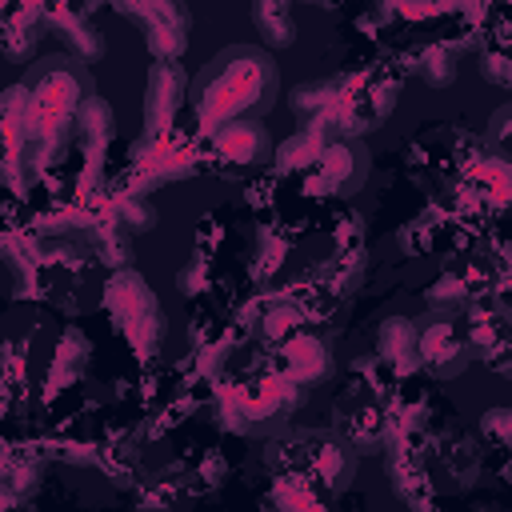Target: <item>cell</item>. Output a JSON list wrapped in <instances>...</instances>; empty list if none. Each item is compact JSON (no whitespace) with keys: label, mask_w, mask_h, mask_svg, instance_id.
Masks as SVG:
<instances>
[{"label":"cell","mask_w":512,"mask_h":512,"mask_svg":"<svg viewBox=\"0 0 512 512\" xmlns=\"http://www.w3.org/2000/svg\"><path fill=\"white\" fill-rule=\"evenodd\" d=\"M464 324V336H468V348L480 352L488 364L504 368V352H508V308L500 296H488V300H476L468 304V316L460 320Z\"/></svg>","instance_id":"cell-17"},{"label":"cell","mask_w":512,"mask_h":512,"mask_svg":"<svg viewBox=\"0 0 512 512\" xmlns=\"http://www.w3.org/2000/svg\"><path fill=\"white\" fill-rule=\"evenodd\" d=\"M196 168H200V152H196V144L180 140L176 132H168V136H140V140L128 148L124 188L148 192V188H156V184L192 176Z\"/></svg>","instance_id":"cell-7"},{"label":"cell","mask_w":512,"mask_h":512,"mask_svg":"<svg viewBox=\"0 0 512 512\" xmlns=\"http://www.w3.org/2000/svg\"><path fill=\"white\" fill-rule=\"evenodd\" d=\"M252 20H256L264 44H272V48H284V44L296 40V24H292V8L288 4H276V0L252 4Z\"/></svg>","instance_id":"cell-24"},{"label":"cell","mask_w":512,"mask_h":512,"mask_svg":"<svg viewBox=\"0 0 512 512\" xmlns=\"http://www.w3.org/2000/svg\"><path fill=\"white\" fill-rule=\"evenodd\" d=\"M336 416V436L352 448V452H376L388 444V428H392V416L380 400V392L368 384V380H356L332 408Z\"/></svg>","instance_id":"cell-8"},{"label":"cell","mask_w":512,"mask_h":512,"mask_svg":"<svg viewBox=\"0 0 512 512\" xmlns=\"http://www.w3.org/2000/svg\"><path fill=\"white\" fill-rule=\"evenodd\" d=\"M204 284H208V268H204V256H196L180 268V292L192 296V292H204Z\"/></svg>","instance_id":"cell-29"},{"label":"cell","mask_w":512,"mask_h":512,"mask_svg":"<svg viewBox=\"0 0 512 512\" xmlns=\"http://www.w3.org/2000/svg\"><path fill=\"white\" fill-rule=\"evenodd\" d=\"M116 12L124 20H136L144 32V44L156 60H180L188 48V32H192V16L184 4L160 0V4H116Z\"/></svg>","instance_id":"cell-12"},{"label":"cell","mask_w":512,"mask_h":512,"mask_svg":"<svg viewBox=\"0 0 512 512\" xmlns=\"http://www.w3.org/2000/svg\"><path fill=\"white\" fill-rule=\"evenodd\" d=\"M368 176V152L360 140H328L320 160L304 172L308 196H352Z\"/></svg>","instance_id":"cell-11"},{"label":"cell","mask_w":512,"mask_h":512,"mask_svg":"<svg viewBox=\"0 0 512 512\" xmlns=\"http://www.w3.org/2000/svg\"><path fill=\"white\" fill-rule=\"evenodd\" d=\"M108 216L132 236V232H148L156 224V204L148 200V192H136V188L116 184L112 196H108Z\"/></svg>","instance_id":"cell-23"},{"label":"cell","mask_w":512,"mask_h":512,"mask_svg":"<svg viewBox=\"0 0 512 512\" xmlns=\"http://www.w3.org/2000/svg\"><path fill=\"white\" fill-rule=\"evenodd\" d=\"M272 364H276L280 376H288V380L300 384L304 392H308L312 384L332 380V372H336L332 344H328L324 336L308 332V328H296L292 336H284V340L276 344V360H272Z\"/></svg>","instance_id":"cell-13"},{"label":"cell","mask_w":512,"mask_h":512,"mask_svg":"<svg viewBox=\"0 0 512 512\" xmlns=\"http://www.w3.org/2000/svg\"><path fill=\"white\" fill-rule=\"evenodd\" d=\"M100 304H104L112 328L132 344V352H136L140 360H148V356L160 352L164 332H168V324H164V308H160L156 292L148 288V280H144L136 268H120V272H112L108 284H104Z\"/></svg>","instance_id":"cell-5"},{"label":"cell","mask_w":512,"mask_h":512,"mask_svg":"<svg viewBox=\"0 0 512 512\" xmlns=\"http://www.w3.org/2000/svg\"><path fill=\"white\" fill-rule=\"evenodd\" d=\"M204 140H208L216 168L228 176H248L256 168L272 164V136L260 120H228Z\"/></svg>","instance_id":"cell-10"},{"label":"cell","mask_w":512,"mask_h":512,"mask_svg":"<svg viewBox=\"0 0 512 512\" xmlns=\"http://www.w3.org/2000/svg\"><path fill=\"white\" fill-rule=\"evenodd\" d=\"M416 332V368H424L432 380H452L468 368L472 348L464 336V324L448 312H432L412 324Z\"/></svg>","instance_id":"cell-9"},{"label":"cell","mask_w":512,"mask_h":512,"mask_svg":"<svg viewBox=\"0 0 512 512\" xmlns=\"http://www.w3.org/2000/svg\"><path fill=\"white\" fill-rule=\"evenodd\" d=\"M412 68H416L428 84L444 88V84L456 80V48H448V44H424V48L412 56Z\"/></svg>","instance_id":"cell-25"},{"label":"cell","mask_w":512,"mask_h":512,"mask_svg":"<svg viewBox=\"0 0 512 512\" xmlns=\"http://www.w3.org/2000/svg\"><path fill=\"white\" fill-rule=\"evenodd\" d=\"M508 116H512V108L504 104V108H496V116H492V132H488V144L496 148V156H504V136H508Z\"/></svg>","instance_id":"cell-31"},{"label":"cell","mask_w":512,"mask_h":512,"mask_svg":"<svg viewBox=\"0 0 512 512\" xmlns=\"http://www.w3.org/2000/svg\"><path fill=\"white\" fill-rule=\"evenodd\" d=\"M24 84H8L0 92V180L12 192H24L32 184L24 168Z\"/></svg>","instance_id":"cell-16"},{"label":"cell","mask_w":512,"mask_h":512,"mask_svg":"<svg viewBox=\"0 0 512 512\" xmlns=\"http://www.w3.org/2000/svg\"><path fill=\"white\" fill-rule=\"evenodd\" d=\"M480 72H484L492 84H500V88L512 84V72H508V56H504V52H484V56H480Z\"/></svg>","instance_id":"cell-28"},{"label":"cell","mask_w":512,"mask_h":512,"mask_svg":"<svg viewBox=\"0 0 512 512\" xmlns=\"http://www.w3.org/2000/svg\"><path fill=\"white\" fill-rule=\"evenodd\" d=\"M44 20L56 28V36L72 48V60H100L104 56V32L92 24V12L96 8H40Z\"/></svg>","instance_id":"cell-19"},{"label":"cell","mask_w":512,"mask_h":512,"mask_svg":"<svg viewBox=\"0 0 512 512\" xmlns=\"http://www.w3.org/2000/svg\"><path fill=\"white\" fill-rule=\"evenodd\" d=\"M504 288V264L500 256H488V252H468L464 260L448 264V272L428 288V308L432 312H460L476 300H488V296H500Z\"/></svg>","instance_id":"cell-6"},{"label":"cell","mask_w":512,"mask_h":512,"mask_svg":"<svg viewBox=\"0 0 512 512\" xmlns=\"http://www.w3.org/2000/svg\"><path fill=\"white\" fill-rule=\"evenodd\" d=\"M324 144H328V136H320L316 128H300L296 136H288V140H284V144L272 152V172H276V176L308 172V168L320 160Z\"/></svg>","instance_id":"cell-22"},{"label":"cell","mask_w":512,"mask_h":512,"mask_svg":"<svg viewBox=\"0 0 512 512\" xmlns=\"http://www.w3.org/2000/svg\"><path fill=\"white\" fill-rule=\"evenodd\" d=\"M492 440L496 448H504L508 444V412L504 408H492L488 416H484V424H480V440Z\"/></svg>","instance_id":"cell-30"},{"label":"cell","mask_w":512,"mask_h":512,"mask_svg":"<svg viewBox=\"0 0 512 512\" xmlns=\"http://www.w3.org/2000/svg\"><path fill=\"white\" fill-rule=\"evenodd\" d=\"M112 108L100 100V96H88L84 100V108H80V116H76V136L84 140V184H88V192H96L92 188V176H96V184H100V172H104V152H108V144H112Z\"/></svg>","instance_id":"cell-18"},{"label":"cell","mask_w":512,"mask_h":512,"mask_svg":"<svg viewBox=\"0 0 512 512\" xmlns=\"http://www.w3.org/2000/svg\"><path fill=\"white\" fill-rule=\"evenodd\" d=\"M20 340H4L0 344V404H8L12 396H24V372H28V356L20 352Z\"/></svg>","instance_id":"cell-27"},{"label":"cell","mask_w":512,"mask_h":512,"mask_svg":"<svg viewBox=\"0 0 512 512\" xmlns=\"http://www.w3.org/2000/svg\"><path fill=\"white\" fill-rule=\"evenodd\" d=\"M88 368V336L80 328H64L48 352V368H44V392H60L72 388Z\"/></svg>","instance_id":"cell-20"},{"label":"cell","mask_w":512,"mask_h":512,"mask_svg":"<svg viewBox=\"0 0 512 512\" xmlns=\"http://www.w3.org/2000/svg\"><path fill=\"white\" fill-rule=\"evenodd\" d=\"M24 168L28 176L60 164L76 136V116L96 96L92 76L72 56H48L24 72Z\"/></svg>","instance_id":"cell-1"},{"label":"cell","mask_w":512,"mask_h":512,"mask_svg":"<svg viewBox=\"0 0 512 512\" xmlns=\"http://www.w3.org/2000/svg\"><path fill=\"white\" fill-rule=\"evenodd\" d=\"M280 88L276 60L264 48L232 44L216 52L188 84V104L200 136H212L228 120H260L272 112Z\"/></svg>","instance_id":"cell-2"},{"label":"cell","mask_w":512,"mask_h":512,"mask_svg":"<svg viewBox=\"0 0 512 512\" xmlns=\"http://www.w3.org/2000/svg\"><path fill=\"white\" fill-rule=\"evenodd\" d=\"M304 388L280 372L220 380V420L240 436H268L300 408Z\"/></svg>","instance_id":"cell-4"},{"label":"cell","mask_w":512,"mask_h":512,"mask_svg":"<svg viewBox=\"0 0 512 512\" xmlns=\"http://www.w3.org/2000/svg\"><path fill=\"white\" fill-rule=\"evenodd\" d=\"M484 468V448L476 436L452 428L436 440V448L428 452V472L436 476V488H448V492H460L468 488Z\"/></svg>","instance_id":"cell-15"},{"label":"cell","mask_w":512,"mask_h":512,"mask_svg":"<svg viewBox=\"0 0 512 512\" xmlns=\"http://www.w3.org/2000/svg\"><path fill=\"white\" fill-rule=\"evenodd\" d=\"M264 468L272 476H304V480L320 484L328 496H336L356 476V452L336 432L288 428V432H280V436L268 440Z\"/></svg>","instance_id":"cell-3"},{"label":"cell","mask_w":512,"mask_h":512,"mask_svg":"<svg viewBox=\"0 0 512 512\" xmlns=\"http://www.w3.org/2000/svg\"><path fill=\"white\" fill-rule=\"evenodd\" d=\"M376 360L396 376H412L416 372V332H412V320L408 316H392L380 324L376 332Z\"/></svg>","instance_id":"cell-21"},{"label":"cell","mask_w":512,"mask_h":512,"mask_svg":"<svg viewBox=\"0 0 512 512\" xmlns=\"http://www.w3.org/2000/svg\"><path fill=\"white\" fill-rule=\"evenodd\" d=\"M296 328H304V312H300L292 300H280V304L264 308V312H260V324H256V332H260L264 344H280V340L292 336Z\"/></svg>","instance_id":"cell-26"},{"label":"cell","mask_w":512,"mask_h":512,"mask_svg":"<svg viewBox=\"0 0 512 512\" xmlns=\"http://www.w3.org/2000/svg\"><path fill=\"white\" fill-rule=\"evenodd\" d=\"M184 104H188V72L176 60H156L144 84V136H168Z\"/></svg>","instance_id":"cell-14"}]
</instances>
